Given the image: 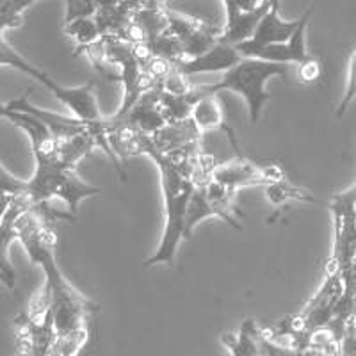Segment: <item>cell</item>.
<instances>
[{
    "label": "cell",
    "instance_id": "cell-1",
    "mask_svg": "<svg viewBox=\"0 0 356 356\" xmlns=\"http://www.w3.org/2000/svg\"><path fill=\"white\" fill-rule=\"evenodd\" d=\"M143 155H148L157 164L159 173H161L162 195H164V209H166L164 234H162L157 251L150 259L145 260V267L157 266V264L173 266L178 244L186 237L187 203L195 191L193 173L189 168L178 166L170 157L155 150L150 138H146Z\"/></svg>",
    "mask_w": 356,
    "mask_h": 356
},
{
    "label": "cell",
    "instance_id": "cell-2",
    "mask_svg": "<svg viewBox=\"0 0 356 356\" xmlns=\"http://www.w3.org/2000/svg\"><path fill=\"white\" fill-rule=\"evenodd\" d=\"M275 75H287V66L273 65L260 59H243L228 72L222 73V79L211 86H195L193 97L200 100L202 97H216L221 91H232L246 100L250 109L251 123H257L262 113V107L271 95L266 91V82Z\"/></svg>",
    "mask_w": 356,
    "mask_h": 356
},
{
    "label": "cell",
    "instance_id": "cell-3",
    "mask_svg": "<svg viewBox=\"0 0 356 356\" xmlns=\"http://www.w3.org/2000/svg\"><path fill=\"white\" fill-rule=\"evenodd\" d=\"M284 168L280 164H259L248 161L244 155L225 164H218L212 173V180L232 191L246 186H271V184L285 180Z\"/></svg>",
    "mask_w": 356,
    "mask_h": 356
},
{
    "label": "cell",
    "instance_id": "cell-4",
    "mask_svg": "<svg viewBox=\"0 0 356 356\" xmlns=\"http://www.w3.org/2000/svg\"><path fill=\"white\" fill-rule=\"evenodd\" d=\"M280 2L278 0H273L271 9L264 15V18L260 20V24L257 25L255 33L251 36V40L244 41V43L237 44L235 50L239 52V56L243 59H246L248 54H251L257 49H264V47H271V44H280L287 43L292 38V34L298 31L301 24V18L296 22H284L278 15Z\"/></svg>",
    "mask_w": 356,
    "mask_h": 356
},
{
    "label": "cell",
    "instance_id": "cell-5",
    "mask_svg": "<svg viewBox=\"0 0 356 356\" xmlns=\"http://www.w3.org/2000/svg\"><path fill=\"white\" fill-rule=\"evenodd\" d=\"M271 4L273 0H262L259 8L253 9V11H243L239 6L235 4V0H225L222 6L227 9V24H225V27H221L219 43L237 47V44L251 40L257 25L260 24L264 15L271 9Z\"/></svg>",
    "mask_w": 356,
    "mask_h": 356
},
{
    "label": "cell",
    "instance_id": "cell-6",
    "mask_svg": "<svg viewBox=\"0 0 356 356\" xmlns=\"http://www.w3.org/2000/svg\"><path fill=\"white\" fill-rule=\"evenodd\" d=\"M314 9H308L301 15V24L298 27L294 34H292L291 40L287 43L280 44H271V47H264V49H257L251 54H248L246 59H260V61L273 63V65H284L287 66V63H305L307 59H310V54L307 50V44H305V36H307V25L310 20Z\"/></svg>",
    "mask_w": 356,
    "mask_h": 356
},
{
    "label": "cell",
    "instance_id": "cell-7",
    "mask_svg": "<svg viewBox=\"0 0 356 356\" xmlns=\"http://www.w3.org/2000/svg\"><path fill=\"white\" fill-rule=\"evenodd\" d=\"M31 207L33 205H31L29 198L25 196V193H22V195L15 196L8 212H6L2 221H0V273L4 276V285L11 289V291L15 289V284H17V276H15V269H13L11 262H9L8 250L13 241L18 239L17 219L24 212H27Z\"/></svg>",
    "mask_w": 356,
    "mask_h": 356
},
{
    "label": "cell",
    "instance_id": "cell-8",
    "mask_svg": "<svg viewBox=\"0 0 356 356\" xmlns=\"http://www.w3.org/2000/svg\"><path fill=\"white\" fill-rule=\"evenodd\" d=\"M6 106H8V109L31 114V116H34L36 120H40V122L52 132V136L57 141H65V139L79 136V134H82L86 130V125L82 122H79L77 118H66L63 116V114L50 113V111L31 106V104H29V93L17 98V100L9 102Z\"/></svg>",
    "mask_w": 356,
    "mask_h": 356
},
{
    "label": "cell",
    "instance_id": "cell-9",
    "mask_svg": "<svg viewBox=\"0 0 356 356\" xmlns=\"http://www.w3.org/2000/svg\"><path fill=\"white\" fill-rule=\"evenodd\" d=\"M241 61H243V57H241L239 52L235 50V47L218 43L214 49H211L209 52L203 54V56L180 63V65H177L175 68L182 73V75L191 79L193 75H198V73L228 72V70L234 68L235 65H239Z\"/></svg>",
    "mask_w": 356,
    "mask_h": 356
},
{
    "label": "cell",
    "instance_id": "cell-10",
    "mask_svg": "<svg viewBox=\"0 0 356 356\" xmlns=\"http://www.w3.org/2000/svg\"><path fill=\"white\" fill-rule=\"evenodd\" d=\"M123 120L148 138L157 134L162 127H166V118L161 109V91L154 89L143 95Z\"/></svg>",
    "mask_w": 356,
    "mask_h": 356
},
{
    "label": "cell",
    "instance_id": "cell-11",
    "mask_svg": "<svg viewBox=\"0 0 356 356\" xmlns=\"http://www.w3.org/2000/svg\"><path fill=\"white\" fill-rule=\"evenodd\" d=\"M200 138H202V132L195 125V122L187 118L184 122L168 123L157 134H154L150 139L155 150L161 152V154H170V152L200 143Z\"/></svg>",
    "mask_w": 356,
    "mask_h": 356
},
{
    "label": "cell",
    "instance_id": "cell-12",
    "mask_svg": "<svg viewBox=\"0 0 356 356\" xmlns=\"http://www.w3.org/2000/svg\"><path fill=\"white\" fill-rule=\"evenodd\" d=\"M191 120L195 122V125L198 127L200 132H205V130H214V129H225L227 132H230L232 129H228L225 125V114H222V107L219 106V102L216 97H202L193 107V113H191Z\"/></svg>",
    "mask_w": 356,
    "mask_h": 356
},
{
    "label": "cell",
    "instance_id": "cell-13",
    "mask_svg": "<svg viewBox=\"0 0 356 356\" xmlns=\"http://www.w3.org/2000/svg\"><path fill=\"white\" fill-rule=\"evenodd\" d=\"M97 195H100V189H98V187L86 184L82 178L77 177L75 171H68L61 189H59V193H57V198H61L63 202L68 203L70 214L75 218L79 203H81L82 200L89 198V196H97Z\"/></svg>",
    "mask_w": 356,
    "mask_h": 356
},
{
    "label": "cell",
    "instance_id": "cell-14",
    "mask_svg": "<svg viewBox=\"0 0 356 356\" xmlns=\"http://www.w3.org/2000/svg\"><path fill=\"white\" fill-rule=\"evenodd\" d=\"M209 216H216L214 209L209 203L205 195V187H195L193 195H191L189 203H187L186 212V237L184 239H191V234L195 230V227L200 221H203Z\"/></svg>",
    "mask_w": 356,
    "mask_h": 356
},
{
    "label": "cell",
    "instance_id": "cell-15",
    "mask_svg": "<svg viewBox=\"0 0 356 356\" xmlns=\"http://www.w3.org/2000/svg\"><path fill=\"white\" fill-rule=\"evenodd\" d=\"M266 196L267 202L271 205H282V203L289 202V200H298V202H307V203H319V200L308 193V191L301 189V187L294 186L289 182V178L280 180V182L271 184L266 187Z\"/></svg>",
    "mask_w": 356,
    "mask_h": 356
},
{
    "label": "cell",
    "instance_id": "cell-16",
    "mask_svg": "<svg viewBox=\"0 0 356 356\" xmlns=\"http://www.w3.org/2000/svg\"><path fill=\"white\" fill-rule=\"evenodd\" d=\"M65 33L75 41L77 44V52L75 56L82 54V50L88 49L89 44L97 43L98 40H102V34L98 31V25L95 22V18H86V20H77L72 22V24L65 25Z\"/></svg>",
    "mask_w": 356,
    "mask_h": 356
},
{
    "label": "cell",
    "instance_id": "cell-17",
    "mask_svg": "<svg viewBox=\"0 0 356 356\" xmlns=\"http://www.w3.org/2000/svg\"><path fill=\"white\" fill-rule=\"evenodd\" d=\"M88 340V330H81L72 335H56L47 356H77Z\"/></svg>",
    "mask_w": 356,
    "mask_h": 356
},
{
    "label": "cell",
    "instance_id": "cell-18",
    "mask_svg": "<svg viewBox=\"0 0 356 356\" xmlns=\"http://www.w3.org/2000/svg\"><path fill=\"white\" fill-rule=\"evenodd\" d=\"M34 0H0V33L22 25V13L33 6Z\"/></svg>",
    "mask_w": 356,
    "mask_h": 356
},
{
    "label": "cell",
    "instance_id": "cell-19",
    "mask_svg": "<svg viewBox=\"0 0 356 356\" xmlns=\"http://www.w3.org/2000/svg\"><path fill=\"white\" fill-rule=\"evenodd\" d=\"M65 25L77 20H86V18H95L98 9V2H95V0H68V2H65Z\"/></svg>",
    "mask_w": 356,
    "mask_h": 356
},
{
    "label": "cell",
    "instance_id": "cell-20",
    "mask_svg": "<svg viewBox=\"0 0 356 356\" xmlns=\"http://www.w3.org/2000/svg\"><path fill=\"white\" fill-rule=\"evenodd\" d=\"M356 97V50L353 52L351 59H349V72H348V86H346V93L340 102L339 111H337V118H342L351 106V102Z\"/></svg>",
    "mask_w": 356,
    "mask_h": 356
},
{
    "label": "cell",
    "instance_id": "cell-21",
    "mask_svg": "<svg viewBox=\"0 0 356 356\" xmlns=\"http://www.w3.org/2000/svg\"><path fill=\"white\" fill-rule=\"evenodd\" d=\"M321 75H323V65H321L319 59H316L314 56L298 66V77H300V81L305 82V84L317 82L321 79Z\"/></svg>",
    "mask_w": 356,
    "mask_h": 356
},
{
    "label": "cell",
    "instance_id": "cell-22",
    "mask_svg": "<svg viewBox=\"0 0 356 356\" xmlns=\"http://www.w3.org/2000/svg\"><path fill=\"white\" fill-rule=\"evenodd\" d=\"M0 282H2V284H4V276H2V273H0Z\"/></svg>",
    "mask_w": 356,
    "mask_h": 356
}]
</instances>
